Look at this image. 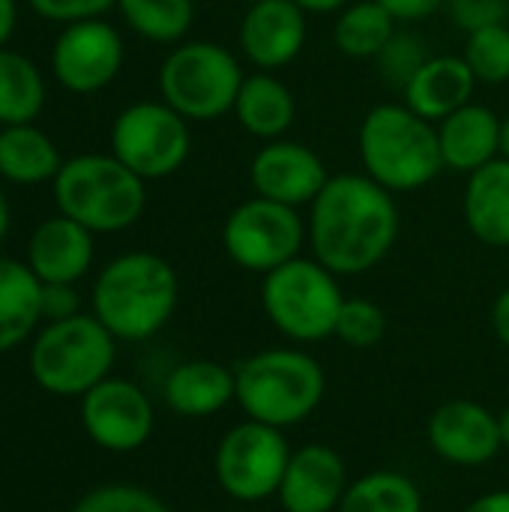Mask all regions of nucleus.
<instances>
[{
  "label": "nucleus",
  "instance_id": "f257e3e1",
  "mask_svg": "<svg viewBox=\"0 0 509 512\" xmlns=\"http://www.w3.org/2000/svg\"><path fill=\"white\" fill-rule=\"evenodd\" d=\"M399 231L393 192L366 174L330 177L306 216L312 258L339 279L375 270L393 252Z\"/></svg>",
  "mask_w": 509,
  "mask_h": 512
},
{
  "label": "nucleus",
  "instance_id": "f03ea898",
  "mask_svg": "<svg viewBox=\"0 0 509 512\" xmlns=\"http://www.w3.org/2000/svg\"><path fill=\"white\" fill-rule=\"evenodd\" d=\"M180 300L177 270L156 252L111 258L90 291V309L117 342H147L174 318Z\"/></svg>",
  "mask_w": 509,
  "mask_h": 512
},
{
  "label": "nucleus",
  "instance_id": "7ed1b4c3",
  "mask_svg": "<svg viewBox=\"0 0 509 512\" xmlns=\"http://www.w3.org/2000/svg\"><path fill=\"white\" fill-rule=\"evenodd\" d=\"M234 375L246 420L282 432L306 423L327 396L324 366L303 348H264L234 366Z\"/></svg>",
  "mask_w": 509,
  "mask_h": 512
},
{
  "label": "nucleus",
  "instance_id": "20e7f679",
  "mask_svg": "<svg viewBox=\"0 0 509 512\" xmlns=\"http://www.w3.org/2000/svg\"><path fill=\"white\" fill-rule=\"evenodd\" d=\"M360 162L387 192H417L444 171L438 129L405 102L375 105L360 123Z\"/></svg>",
  "mask_w": 509,
  "mask_h": 512
},
{
  "label": "nucleus",
  "instance_id": "39448f33",
  "mask_svg": "<svg viewBox=\"0 0 509 512\" xmlns=\"http://www.w3.org/2000/svg\"><path fill=\"white\" fill-rule=\"evenodd\" d=\"M57 213L93 234L132 228L147 207V180L129 171L114 153H81L63 162L51 183Z\"/></svg>",
  "mask_w": 509,
  "mask_h": 512
},
{
  "label": "nucleus",
  "instance_id": "423d86ee",
  "mask_svg": "<svg viewBox=\"0 0 509 512\" xmlns=\"http://www.w3.org/2000/svg\"><path fill=\"white\" fill-rule=\"evenodd\" d=\"M117 339L90 312L66 321H51L36 330L27 354L30 378L51 396L81 399L96 384L111 378Z\"/></svg>",
  "mask_w": 509,
  "mask_h": 512
},
{
  "label": "nucleus",
  "instance_id": "0eeeda50",
  "mask_svg": "<svg viewBox=\"0 0 509 512\" xmlns=\"http://www.w3.org/2000/svg\"><path fill=\"white\" fill-rule=\"evenodd\" d=\"M243 78V63L231 48L186 39L159 66V96L189 123H210L234 111Z\"/></svg>",
  "mask_w": 509,
  "mask_h": 512
},
{
  "label": "nucleus",
  "instance_id": "6e6552de",
  "mask_svg": "<svg viewBox=\"0 0 509 512\" xmlns=\"http://www.w3.org/2000/svg\"><path fill=\"white\" fill-rule=\"evenodd\" d=\"M345 303L339 276L315 258H294L261 282V306L267 321L294 345H315L336 333Z\"/></svg>",
  "mask_w": 509,
  "mask_h": 512
},
{
  "label": "nucleus",
  "instance_id": "1a4fd4ad",
  "mask_svg": "<svg viewBox=\"0 0 509 512\" xmlns=\"http://www.w3.org/2000/svg\"><path fill=\"white\" fill-rule=\"evenodd\" d=\"M192 123L162 99L132 102L111 123V150L141 180L177 174L192 153Z\"/></svg>",
  "mask_w": 509,
  "mask_h": 512
},
{
  "label": "nucleus",
  "instance_id": "9d476101",
  "mask_svg": "<svg viewBox=\"0 0 509 512\" xmlns=\"http://www.w3.org/2000/svg\"><path fill=\"white\" fill-rule=\"evenodd\" d=\"M291 453L294 450L282 429L243 420L219 438L213 453V474L231 501L255 507L276 498Z\"/></svg>",
  "mask_w": 509,
  "mask_h": 512
},
{
  "label": "nucleus",
  "instance_id": "9b49d317",
  "mask_svg": "<svg viewBox=\"0 0 509 512\" xmlns=\"http://www.w3.org/2000/svg\"><path fill=\"white\" fill-rule=\"evenodd\" d=\"M309 243L306 219L297 207L252 195L237 204L222 225L225 255L249 273H273L276 267L300 258Z\"/></svg>",
  "mask_w": 509,
  "mask_h": 512
},
{
  "label": "nucleus",
  "instance_id": "f8f14e48",
  "mask_svg": "<svg viewBox=\"0 0 509 512\" xmlns=\"http://www.w3.org/2000/svg\"><path fill=\"white\" fill-rule=\"evenodd\" d=\"M123 60L126 45L120 30L105 18H90L60 27L51 45L48 66L63 90L75 96H90L114 84L123 69Z\"/></svg>",
  "mask_w": 509,
  "mask_h": 512
},
{
  "label": "nucleus",
  "instance_id": "ddd939ff",
  "mask_svg": "<svg viewBox=\"0 0 509 512\" xmlns=\"http://www.w3.org/2000/svg\"><path fill=\"white\" fill-rule=\"evenodd\" d=\"M81 426L99 450L135 453L150 441L156 414L135 381L111 375L81 396Z\"/></svg>",
  "mask_w": 509,
  "mask_h": 512
},
{
  "label": "nucleus",
  "instance_id": "4468645a",
  "mask_svg": "<svg viewBox=\"0 0 509 512\" xmlns=\"http://www.w3.org/2000/svg\"><path fill=\"white\" fill-rule=\"evenodd\" d=\"M327 180L330 174L324 159L309 144L291 138L264 141L249 162L252 192L297 210L309 207L321 195Z\"/></svg>",
  "mask_w": 509,
  "mask_h": 512
},
{
  "label": "nucleus",
  "instance_id": "2eb2a0df",
  "mask_svg": "<svg viewBox=\"0 0 509 512\" xmlns=\"http://www.w3.org/2000/svg\"><path fill=\"white\" fill-rule=\"evenodd\" d=\"M426 441L438 459L456 468H483L504 450L498 414L471 399L435 408L426 423Z\"/></svg>",
  "mask_w": 509,
  "mask_h": 512
},
{
  "label": "nucleus",
  "instance_id": "dca6fc26",
  "mask_svg": "<svg viewBox=\"0 0 509 512\" xmlns=\"http://www.w3.org/2000/svg\"><path fill=\"white\" fill-rule=\"evenodd\" d=\"M306 15L294 0H264L246 6L237 30V42L243 57L258 72H276L291 66L309 36Z\"/></svg>",
  "mask_w": 509,
  "mask_h": 512
},
{
  "label": "nucleus",
  "instance_id": "f3484780",
  "mask_svg": "<svg viewBox=\"0 0 509 512\" xmlns=\"http://www.w3.org/2000/svg\"><path fill=\"white\" fill-rule=\"evenodd\" d=\"M348 468L330 444H303L291 453L276 501L282 512H336L348 492Z\"/></svg>",
  "mask_w": 509,
  "mask_h": 512
},
{
  "label": "nucleus",
  "instance_id": "a211bd4d",
  "mask_svg": "<svg viewBox=\"0 0 509 512\" xmlns=\"http://www.w3.org/2000/svg\"><path fill=\"white\" fill-rule=\"evenodd\" d=\"M96 234L57 213L39 222L27 240L24 264L42 285H78L96 258Z\"/></svg>",
  "mask_w": 509,
  "mask_h": 512
},
{
  "label": "nucleus",
  "instance_id": "6ab92c4d",
  "mask_svg": "<svg viewBox=\"0 0 509 512\" xmlns=\"http://www.w3.org/2000/svg\"><path fill=\"white\" fill-rule=\"evenodd\" d=\"M501 123L504 117H498L489 105H480V102H468L450 117H444L441 123H435L444 171L474 174L477 168L498 159Z\"/></svg>",
  "mask_w": 509,
  "mask_h": 512
},
{
  "label": "nucleus",
  "instance_id": "aec40b11",
  "mask_svg": "<svg viewBox=\"0 0 509 512\" xmlns=\"http://www.w3.org/2000/svg\"><path fill=\"white\" fill-rule=\"evenodd\" d=\"M477 78L462 54H432L402 90V102L420 117L441 123L462 105L474 102Z\"/></svg>",
  "mask_w": 509,
  "mask_h": 512
},
{
  "label": "nucleus",
  "instance_id": "412c9836",
  "mask_svg": "<svg viewBox=\"0 0 509 512\" xmlns=\"http://www.w3.org/2000/svg\"><path fill=\"white\" fill-rule=\"evenodd\" d=\"M165 405L189 420H204L237 402V375L216 360L177 363L162 384Z\"/></svg>",
  "mask_w": 509,
  "mask_h": 512
},
{
  "label": "nucleus",
  "instance_id": "4be33fe9",
  "mask_svg": "<svg viewBox=\"0 0 509 512\" xmlns=\"http://www.w3.org/2000/svg\"><path fill=\"white\" fill-rule=\"evenodd\" d=\"M462 213L468 231L492 249H509V159L498 156L468 174Z\"/></svg>",
  "mask_w": 509,
  "mask_h": 512
},
{
  "label": "nucleus",
  "instance_id": "5701e85b",
  "mask_svg": "<svg viewBox=\"0 0 509 512\" xmlns=\"http://www.w3.org/2000/svg\"><path fill=\"white\" fill-rule=\"evenodd\" d=\"M240 129L258 141L285 138L297 117V99L291 87L273 72H252L243 78L234 111Z\"/></svg>",
  "mask_w": 509,
  "mask_h": 512
},
{
  "label": "nucleus",
  "instance_id": "b1692460",
  "mask_svg": "<svg viewBox=\"0 0 509 512\" xmlns=\"http://www.w3.org/2000/svg\"><path fill=\"white\" fill-rule=\"evenodd\" d=\"M63 162L54 138L36 123L0 126V180L15 186L54 183Z\"/></svg>",
  "mask_w": 509,
  "mask_h": 512
},
{
  "label": "nucleus",
  "instance_id": "393cba45",
  "mask_svg": "<svg viewBox=\"0 0 509 512\" xmlns=\"http://www.w3.org/2000/svg\"><path fill=\"white\" fill-rule=\"evenodd\" d=\"M42 321V282L24 261L0 255V354L36 336Z\"/></svg>",
  "mask_w": 509,
  "mask_h": 512
},
{
  "label": "nucleus",
  "instance_id": "a878e982",
  "mask_svg": "<svg viewBox=\"0 0 509 512\" xmlns=\"http://www.w3.org/2000/svg\"><path fill=\"white\" fill-rule=\"evenodd\" d=\"M45 108V78L39 66L15 51L0 48V126L36 123Z\"/></svg>",
  "mask_w": 509,
  "mask_h": 512
},
{
  "label": "nucleus",
  "instance_id": "bb28decb",
  "mask_svg": "<svg viewBox=\"0 0 509 512\" xmlns=\"http://www.w3.org/2000/svg\"><path fill=\"white\" fill-rule=\"evenodd\" d=\"M399 21L378 0H351L336 12L333 42L351 60H375L396 36Z\"/></svg>",
  "mask_w": 509,
  "mask_h": 512
},
{
  "label": "nucleus",
  "instance_id": "cd10ccee",
  "mask_svg": "<svg viewBox=\"0 0 509 512\" xmlns=\"http://www.w3.org/2000/svg\"><path fill=\"white\" fill-rule=\"evenodd\" d=\"M336 512H426V501L408 474L369 471L348 483Z\"/></svg>",
  "mask_w": 509,
  "mask_h": 512
},
{
  "label": "nucleus",
  "instance_id": "c85d7f7f",
  "mask_svg": "<svg viewBox=\"0 0 509 512\" xmlns=\"http://www.w3.org/2000/svg\"><path fill=\"white\" fill-rule=\"evenodd\" d=\"M117 12L132 33L156 45L186 42L195 24V0H117Z\"/></svg>",
  "mask_w": 509,
  "mask_h": 512
},
{
  "label": "nucleus",
  "instance_id": "c756f323",
  "mask_svg": "<svg viewBox=\"0 0 509 512\" xmlns=\"http://www.w3.org/2000/svg\"><path fill=\"white\" fill-rule=\"evenodd\" d=\"M462 57L480 84H507L509 81V24H486L465 33Z\"/></svg>",
  "mask_w": 509,
  "mask_h": 512
},
{
  "label": "nucleus",
  "instance_id": "7c9ffc66",
  "mask_svg": "<svg viewBox=\"0 0 509 512\" xmlns=\"http://www.w3.org/2000/svg\"><path fill=\"white\" fill-rule=\"evenodd\" d=\"M387 312L366 297H345L342 309H339V321H336V339L348 348L357 351H369L375 345H381V339L387 336Z\"/></svg>",
  "mask_w": 509,
  "mask_h": 512
},
{
  "label": "nucleus",
  "instance_id": "2f4dec72",
  "mask_svg": "<svg viewBox=\"0 0 509 512\" xmlns=\"http://www.w3.org/2000/svg\"><path fill=\"white\" fill-rule=\"evenodd\" d=\"M429 45L414 30H396V36L384 45V51L375 57L381 81H387L396 90H405L408 81L417 75V69L429 60Z\"/></svg>",
  "mask_w": 509,
  "mask_h": 512
},
{
  "label": "nucleus",
  "instance_id": "473e14b6",
  "mask_svg": "<svg viewBox=\"0 0 509 512\" xmlns=\"http://www.w3.org/2000/svg\"><path fill=\"white\" fill-rule=\"evenodd\" d=\"M72 512H171V507L144 486L105 483L81 495Z\"/></svg>",
  "mask_w": 509,
  "mask_h": 512
},
{
  "label": "nucleus",
  "instance_id": "72a5a7b5",
  "mask_svg": "<svg viewBox=\"0 0 509 512\" xmlns=\"http://www.w3.org/2000/svg\"><path fill=\"white\" fill-rule=\"evenodd\" d=\"M27 6L51 21V24H75V21H90L102 18L108 9H117V0H27Z\"/></svg>",
  "mask_w": 509,
  "mask_h": 512
},
{
  "label": "nucleus",
  "instance_id": "f704fd0d",
  "mask_svg": "<svg viewBox=\"0 0 509 512\" xmlns=\"http://www.w3.org/2000/svg\"><path fill=\"white\" fill-rule=\"evenodd\" d=\"M444 6L465 33L486 24H504L509 18V0H447Z\"/></svg>",
  "mask_w": 509,
  "mask_h": 512
},
{
  "label": "nucleus",
  "instance_id": "c9c22d12",
  "mask_svg": "<svg viewBox=\"0 0 509 512\" xmlns=\"http://www.w3.org/2000/svg\"><path fill=\"white\" fill-rule=\"evenodd\" d=\"M81 312V297L75 285H42V321H66Z\"/></svg>",
  "mask_w": 509,
  "mask_h": 512
},
{
  "label": "nucleus",
  "instance_id": "e433bc0d",
  "mask_svg": "<svg viewBox=\"0 0 509 512\" xmlns=\"http://www.w3.org/2000/svg\"><path fill=\"white\" fill-rule=\"evenodd\" d=\"M399 24H417L426 21L429 15H435L438 9H444L447 0H378Z\"/></svg>",
  "mask_w": 509,
  "mask_h": 512
},
{
  "label": "nucleus",
  "instance_id": "4c0bfd02",
  "mask_svg": "<svg viewBox=\"0 0 509 512\" xmlns=\"http://www.w3.org/2000/svg\"><path fill=\"white\" fill-rule=\"evenodd\" d=\"M492 330L498 342L509 351V288H504L492 303Z\"/></svg>",
  "mask_w": 509,
  "mask_h": 512
},
{
  "label": "nucleus",
  "instance_id": "58836bf2",
  "mask_svg": "<svg viewBox=\"0 0 509 512\" xmlns=\"http://www.w3.org/2000/svg\"><path fill=\"white\" fill-rule=\"evenodd\" d=\"M462 512H509V489H492L474 498Z\"/></svg>",
  "mask_w": 509,
  "mask_h": 512
},
{
  "label": "nucleus",
  "instance_id": "ea45409f",
  "mask_svg": "<svg viewBox=\"0 0 509 512\" xmlns=\"http://www.w3.org/2000/svg\"><path fill=\"white\" fill-rule=\"evenodd\" d=\"M18 27V0H0V48L9 45Z\"/></svg>",
  "mask_w": 509,
  "mask_h": 512
},
{
  "label": "nucleus",
  "instance_id": "a19ab883",
  "mask_svg": "<svg viewBox=\"0 0 509 512\" xmlns=\"http://www.w3.org/2000/svg\"><path fill=\"white\" fill-rule=\"evenodd\" d=\"M303 12L309 15H336L342 12L351 0H294Z\"/></svg>",
  "mask_w": 509,
  "mask_h": 512
},
{
  "label": "nucleus",
  "instance_id": "79ce46f5",
  "mask_svg": "<svg viewBox=\"0 0 509 512\" xmlns=\"http://www.w3.org/2000/svg\"><path fill=\"white\" fill-rule=\"evenodd\" d=\"M9 222H12V204H9V195L0 186V246H3V240L9 234Z\"/></svg>",
  "mask_w": 509,
  "mask_h": 512
},
{
  "label": "nucleus",
  "instance_id": "37998d69",
  "mask_svg": "<svg viewBox=\"0 0 509 512\" xmlns=\"http://www.w3.org/2000/svg\"><path fill=\"white\" fill-rule=\"evenodd\" d=\"M498 426H501V444L504 450H509V405L498 414Z\"/></svg>",
  "mask_w": 509,
  "mask_h": 512
},
{
  "label": "nucleus",
  "instance_id": "c03bdc74",
  "mask_svg": "<svg viewBox=\"0 0 509 512\" xmlns=\"http://www.w3.org/2000/svg\"><path fill=\"white\" fill-rule=\"evenodd\" d=\"M501 156L509 159V114L504 117V123H501Z\"/></svg>",
  "mask_w": 509,
  "mask_h": 512
},
{
  "label": "nucleus",
  "instance_id": "a18cd8bd",
  "mask_svg": "<svg viewBox=\"0 0 509 512\" xmlns=\"http://www.w3.org/2000/svg\"><path fill=\"white\" fill-rule=\"evenodd\" d=\"M240 3H246V6H252V3H264V0H240Z\"/></svg>",
  "mask_w": 509,
  "mask_h": 512
}]
</instances>
